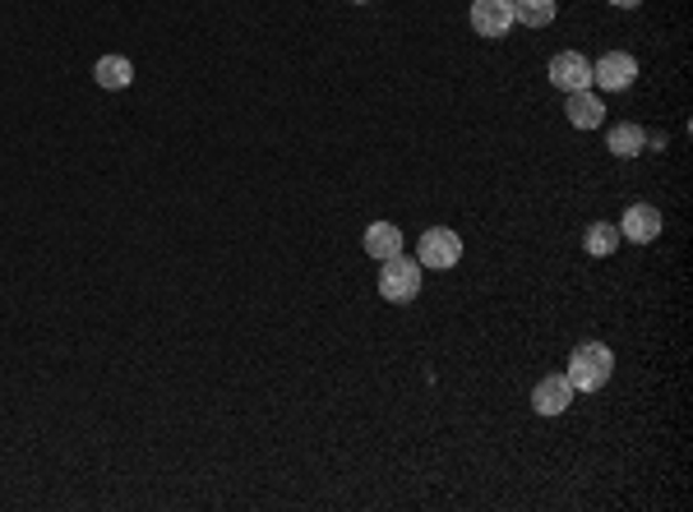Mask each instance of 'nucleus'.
I'll use <instances>...</instances> for the list:
<instances>
[{"label": "nucleus", "instance_id": "obj_15", "mask_svg": "<svg viewBox=\"0 0 693 512\" xmlns=\"http://www.w3.org/2000/svg\"><path fill=\"white\" fill-rule=\"evenodd\" d=\"M610 5H620V10H639L643 0H610Z\"/></svg>", "mask_w": 693, "mask_h": 512}, {"label": "nucleus", "instance_id": "obj_14", "mask_svg": "<svg viewBox=\"0 0 693 512\" xmlns=\"http://www.w3.org/2000/svg\"><path fill=\"white\" fill-rule=\"evenodd\" d=\"M606 148H610L615 157H639V153L647 148V130H643V125H610Z\"/></svg>", "mask_w": 693, "mask_h": 512}, {"label": "nucleus", "instance_id": "obj_16", "mask_svg": "<svg viewBox=\"0 0 693 512\" xmlns=\"http://www.w3.org/2000/svg\"><path fill=\"white\" fill-rule=\"evenodd\" d=\"M352 5H370V0H352Z\"/></svg>", "mask_w": 693, "mask_h": 512}, {"label": "nucleus", "instance_id": "obj_4", "mask_svg": "<svg viewBox=\"0 0 693 512\" xmlns=\"http://www.w3.org/2000/svg\"><path fill=\"white\" fill-rule=\"evenodd\" d=\"M633 78H639V61H633L629 51H606L601 61L592 65V84L606 88V93H624Z\"/></svg>", "mask_w": 693, "mask_h": 512}, {"label": "nucleus", "instance_id": "obj_2", "mask_svg": "<svg viewBox=\"0 0 693 512\" xmlns=\"http://www.w3.org/2000/svg\"><path fill=\"white\" fill-rule=\"evenodd\" d=\"M379 295L393 305H408L421 295V264L416 259H402V254H393V259H384L379 268Z\"/></svg>", "mask_w": 693, "mask_h": 512}, {"label": "nucleus", "instance_id": "obj_5", "mask_svg": "<svg viewBox=\"0 0 693 512\" xmlns=\"http://www.w3.org/2000/svg\"><path fill=\"white\" fill-rule=\"evenodd\" d=\"M550 84L578 93V88H592V61L583 51H555L550 56Z\"/></svg>", "mask_w": 693, "mask_h": 512}, {"label": "nucleus", "instance_id": "obj_6", "mask_svg": "<svg viewBox=\"0 0 693 512\" xmlns=\"http://www.w3.org/2000/svg\"><path fill=\"white\" fill-rule=\"evenodd\" d=\"M661 227H666V218L657 204H629L620 218V235H629L633 245H652L661 235Z\"/></svg>", "mask_w": 693, "mask_h": 512}, {"label": "nucleus", "instance_id": "obj_9", "mask_svg": "<svg viewBox=\"0 0 693 512\" xmlns=\"http://www.w3.org/2000/svg\"><path fill=\"white\" fill-rule=\"evenodd\" d=\"M564 115L573 130H596V125H606V102L592 88H578V93H569Z\"/></svg>", "mask_w": 693, "mask_h": 512}, {"label": "nucleus", "instance_id": "obj_13", "mask_svg": "<svg viewBox=\"0 0 693 512\" xmlns=\"http://www.w3.org/2000/svg\"><path fill=\"white\" fill-rule=\"evenodd\" d=\"M555 14H560L555 0H513V24H523V28H546V24H555Z\"/></svg>", "mask_w": 693, "mask_h": 512}, {"label": "nucleus", "instance_id": "obj_11", "mask_svg": "<svg viewBox=\"0 0 693 512\" xmlns=\"http://www.w3.org/2000/svg\"><path fill=\"white\" fill-rule=\"evenodd\" d=\"M93 78H98V88L107 93H121L134 84V65L125 61V56H102L98 65H93Z\"/></svg>", "mask_w": 693, "mask_h": 512}, {"label": "nucleus", "instance_id": "obj_10", "mask_svg": "<svg viewBox=\"0 0 693 512\" xmlns=\"http://www.w3.org/2000/svg\"><path fill=\"white\" fill-rule=\"evenodd\" d=\"M365 254H370V259H393V254H402V231L393 227V222H370V231H365Z\"/></svg>", "mask_w": 693, "mask_h": 512}, {"label": "nucleus", "instance_id": "obj_8", "mask_svg": "<svg viewBox=\"0 0 693 512\" xmlns=\"http://www.w3.org/2000/svg\"><path fill=\"white\" fill-rule=\"evenodd\" d=\"M472 28L481 37H504L513 28V0H472Z\"/></svg>", "mask_w": 693, "mask_h": 512}, {"label": "nucleus", "instance_id": "obj_12", "mask_svg": "<svg viewBox=\"0 0 693 512\" xmlns=\"http://www.w3.org/2000/svg\"><path fill=\"white\" fill-rule=\"evenodd\" d=\"M620 241H624V235H620L615 222H592L587 235H583V249L592 254V259H610V254L620 249Z\"/></svg>", "mask_w": 693, "mask_h": 512}, {"label": "nucleus", "instance_id": "obj_3", "mask_svg": "<svg viewBox=\"0 0 693 512\" xmlns=\"http://www.w3.org/2000/svg\"><path fill=\"white\" fill-rule=\"evenodd\" d=\"M458 259H462V235H458V231L430 227L426 235H421V245H416V264H421V268L449 272V268H458Z\"/></svg>", "mask_w": 693, "mask_h": 512}, {"label": "nucleus", "instance_id": "obj_7", "mask_svg": "<svg viewBox=\"0 0 693 512\" xmlns=\"http://www.w3.org/2000/svg\"><path fill=\"white\" fill-rule=\"evenodd\" d=\"M532 406H536V416H564V411L573 406L569 374H546V379L532 388Z\"/></svg>", "mask_w": 693, "mask_h": 512}, {"label": "nucleus", "instance_id": "obj_1", "mask_svg": "<svg viewBox=\"0 0 693 512\" xmlns=\"http://www.w3.org/2000/svg\"><path fill=\"white\" fill-rule=\"evenodd\" d=\"M569 383L573 392H596V388H606L610 383V374H615V351L606 342H583L569 356Z\"/></svg>", "mask_w": 693, "mask_h": 512}]
</instances>
